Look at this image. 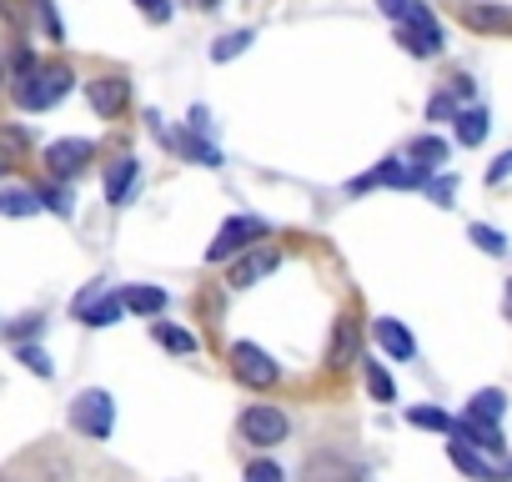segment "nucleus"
Masks as SVG:
<instances>
[{
	"label": "nucleus",
	"instance_id": "nucleus-29",
	"mask_svg": "<svg viewBox=\"0 0 512 482\" xmlns=\"http://www.w3.org/2000/svg\"><path fill=\"white\" fill-rule=\"evenodd\" d=\"M31 11H36V21H41V31L61 46L66 41V31H61V16H56V0H31Z\"/></svg>",
	"mask_w": 512,
	"mask_h": 482
},
{
	"label": "nucleus",
	"instance_id": "nucleus-33",
	"mask_svg": "<svg viewBox=\"0 0 512 482\" xmlns=\"http://www.w3.org/2000/svg\"><path fill=\"white\" fill-rule=\"evenodd\" d=\"M467 236L477 241V252H487V257H502V252H507V247H502V236H497L492 226H482V221H477V226H472Z\"/></svg>",
	"mask_w": 512,
	"mask_h": 482
},
{
	"label": "nucleus",
	"instance_id": "nucleus-37",
	"mask_svg": "<svg viewBox=\"0 0 512 482\" xmlns=\"http://www.w3.org/2000/svg\"><path fill=\"white\" fill-rule=\"evenodd\" d=\"M0 16H6L11 26H26L31 21V0H0Z\"/></svg>",
	"mask_w": 512,
	"mask_h": 482
},
{
	"label": "nucleus",
	"instance_id": "nucleus-2",
	"mask_svg": "<svg viewBox=\"0 0 512 482\" xmlns=\"http://www.w3.org/2000/svg\"><path fill=\"white\" fill-rule=\"evenodd\" d=\"M236 432H241V442H251V447H277V442H287L292 422H287L282 407L256 402V407H246V412L236 417Z\"/></svg>",
	"mask_w": 512,
	"mask_h": 482
},
{
	"label": "nucleus",
	"instance_id": "nucleus-15",
	"mask_svg": "<svg viewBox=\"0 0 512 482\" xmlns=\"http://www.w3.org/2000/svg\"><path fill=\"white\" fill-rule=\"evenodd\" d=\"M136 181H141V161L136 156H116L111 171H106V201L111 206H126L131 191H136Z\"/></svg>",
	"mask_w": 512,
	"mask_h": 482
},
{
	"label": "nucleus",
	"instance_id": "nucleus-31",
	"mask_svg": "<svg viewBox=\"0 0 512 482\" xmlns=\"http://www.w3.org/2000/svg\"><path fill=\"white\" fill-rule=\"evenodd\" d=\"M457 111H462V101H457L452 91H437V96L427 101V121H457Z\"/></svg>",
	"mask_w": 512,
	"mask_h": 482
},
{
	"label": "nucleus",
	"instance_id": "nucleus-23",
	"mask_svg": "<svg viewBox=\"0 0 512 482\" xmlns=\"http://www.w3.org/2000/svg\"><path fill=\"white\" fill-rule=\"evenodd\" d=\"M36 191H41V206H46V211L76 216V191H71L66 181H46V186H36Z\"/></svg>",
	"mask_w": 512,
	"mask_h": 482
},
{
	"label": "nucleus",
	"instance_id": "nucleus-14",
	"mask_svg": "<svg viewBox=\"0 0 512 482\" xmlns=\"http://www.w3.org/2000/svg\"><path fill=\"white\" fill-rule=\"evenodd\" d=\"M452 462H457L467 477H477V482H507V477H512V467L492 462L487 452H477V447H467V442H452Z\"/></svg>",
	"mask_w": 512,
	"mask_h": 482
},
{
	"label": "nucleus",
	"instance_id": "nucleus-17",
	"mask_svg": "<svg viewBox=\"0 0 512 482\" xmlns=\"http://www.w3.org/2000/svg\"><path fill=\"white\" fill-rule=\"evenodd\" d=\"M357 362V327H352V317H342L337 327H332V347H327V367L332 372H347Z\"/></svg>",
	"mask_w": 512,
	"mask_h": 482
},
{
	"label": "nucleus",
	"instance_id": "nucleus-38",
	"mask_svg": "<svg viewBox=\"0 0 512 482\" xmlns=\"http://www.w3.org/2000/svg\"><path fill=\"white\" fill-rule=\"evenodd\" d=\"M452 186H457L452 176H437V181H427V191H432V201H437V206H452Z\"/></svg>",
	"mask_w": 512,
	"mask_h": 482
},
{
	"label": "nucleus",
	"instance_id": "nucleus-3",
	"mask_svg": "<svg viewBox=\"0 0 512 482\" xmlns=\"http://www.w3.org/2000/svg\"><path fill=\"white\" fill-rule=\"evenodd\" d=\"M272 226L262 221V216H231L221 231H216V241L206 247V262H226V257H241V252H251L256 241H262Z\"/></svg>",
	"mask_w": 512,
	"mask_h": 482
},
{
	"label": "nucleus",
	"instance_id": "nucleus-41",
	"mask_svg": "<svg viewBox=\"0 0 512 482\" xmlns=\"http://www.w3.org/2000/svg\"><path fill=\"white\" fill-rule=\"evenodd\" d=\"M452 96H457V101H467V96H472V81H467V76H457V81H452Z\"/></svg>",
	"mask_w": 512,
	"mask_h": 482
},
{
	"label": "nucleus",
	"instance_id": "nucleus-16",
	"mask_svg": "<svg viewBox=\"0 0 512 482\" xmlns=\"http://www.w3.org/2000/svg\"><path fill=\"white\" fill-rule=\"evenodd\" d=\"M452 437L457 442H467V447H477V452H502V432H497V422H477V417H462V422H452Z\"/></svg>",
	"mask_w": 512,
	"mask_h": 482
},
{
	"label": "nucleus",
	"instance_id": "nucleus-1",
	"mask_svg": "<svg viewBox=\"0 0 512 482\" xmlns=\"http://www.w3.org/2000/svg\"><path fill=\"white\" fill-rule=\"evenodd\" d=\"M71 86H76V71H71L66 61H41L31 76L11 81V96H16L21 111H51V106L66 101Z\"/></svg>",
	"mask_w": 512,
	"mask_h": 482
},
{
	"label": "nucleus",
	"instance_id": "nucleus-42",
	"mask_svg": "<svg viewBox=\"0 0 512 482\" xmlns=\"http://www.w3.org/2000/svg\"><path fill=\"white\" fill-rule=\"evenodd\" d=\"M196 6H201V11H211V6H216V0H196Z\"/></svg>",
	"mask_w": 512,
	"mask_h": 482
},
{
	"label": "nucleus",
	"instance_id": "nucleus-21",
	"mask_svg": "<svg viewBox=\"0 0 512 482\" xmlns=\"http://www.w3.org/2000/svg\"><path fill=\"white\" fill-rule=\"evenodd\" d=\"M407 156L417 161V171H437V166L447 161V141H442V136H417V141L407 146Z\"/></svg>",
	"mask_w": 512,
	"mask_h": 482
},
{
	"label": "nucleus",
	"instance_id": "nucleus-40",
	"mask_svg": "<svg viewBox=\"0 0 512 482\" xmlns=\"http://www.w3.org/2000/svg\"><path fill=\"white\" fill-rule=\"evenodd\" d=\"M507 176H512V151H502V156L487 166V181H492V186H497V181H507Z\"/></svg>",
	"mask_w": 512,
	"mask_h": 482
},
{
	"label": "nucleus",
	"instance_id": "nucleus-43",
	"mask_svg": "<svg viewBox=\"0 0 512 482\" xmlns=\"http://www.w3.org/2000/svg\"><path fill=\"white\" fill-rule=\"evenodd\" d=\"M507 312H512V292H507Z\"/></svg>",
	"mask_w": 512,
	"mask_h": 482
},
{
	"label": "nucleus",
	"instance_id": "nucleus-35",
	"mask_svg": "<svg viewBox=\"0 0 512 482\" xmlns=\"http://www.w3.org/2000/svg\"><path fill=\"white\" fill-rule=\"evenodd\" d=\"M246 482H287V477H282V467H277L272 457H256V462L246 467Z\"/></svg>",
	"mask_w": 512,
	"mask_h": 482
},
{
	"label": "nucleus",
	"instance_id": "nucleus-25",
	"mask_svg": "<svg viewBox=\"0 0 512 482\" xmlns=\"http://www.w3.org/2000/svg\"><path fill=\"white\" fill-rule=\"evenodd\" d=\"M507 412V397L497 392V387H487V392H477L472 402H467V417H477V422H497Z\"/></svg>",
	"mask_w": 512,
	"mask_h": 482
},
{
	"label": "nucleus",
	"instance_id": "nucleus-11",
	"mask_svg": "<svg viewBox=\"0 0 512 482\" xmlns=\"http://www.w3.org/2000/svg\"><path fill=\"white\" fill-rule=\"evenodd\" d=\"M86 101H91V111H96L101 121H116V116L126 111V101H131V81H121V76H96V81H86Z\"/></svg>",
	"mask_w": 512,
	"mask_h": 482
},
{
	"label": "nucleus",
	"instance_id": "nucleus-18",
	"mask_svg": "<svg viewBox=\"0 0 512 482\" xmlns=\"http://www.w3.org/2000/svg\"><path fill=\"white\" fill-rule=\"evenodd\" d=\"M36 211H41V191L36 186H0V216L21 221V216H36Z\"/></svg>",
	"mask_w": 512,
	"mask_h": 482
},
{
	"label": "nucleus",
	"instance_id": "nucleus-22",
	"mask_svg": "<svg viewBox=\"0 0 512 482\" xmlns=\"http://www.w3.org/2000/svg\"><path fill=\"white\" fill-rule=\"evenodd\" d=\"M121 302H126V312H136V317H156V312L166 307V292H161V287H126Z\"/></svg>",
	"mask_w": 512,
	"mask_h": 482
},
{
	"label": "nucleus",
	"instance_id": "nucleus-12",
	"mask_svg": "<svg viewBox=\"0 0 512 482\" xmlns=\"http://www.w3.org/2000/svg\"><path fill=\"white\" fill-rule=\"evenodd\" d=\"M302 482H362V472H357L342 452L317 447V452H307V462H302Z\"/></svg>",
	"mask_w": 512,
	"mask_h": 482
},
{
	"label": "nucleus",
	"instance_id": "nucleus-9",
	"mask_svg": "<svg viewBox=\"0 0 512 482\" xmlns=\"http://www.w3.org/2000/svg\"><path fill=\"white\" fill-rule=\"evenodd\" d=\"M277 267H282V252H277V247H251V252H241V257L231 262L226 282H231L236 292H246V287L262 282V277H272Z\"/></svg>",
	"mask_w": 512,
	"mask_h": 482
},
{
	"label": "nucleus",
	"instance_id": "nucleus-24",
	"mask_svg": "<svg viewBox=\"0 0 512 482\" xmlns=\"http://www.w3.org/2000/svg\"><path fill=\"white\" fill-rule=\"evenodd\" d=\"M151 337L166 347V352H181V357H191L196 352V337L186 332V327H171V322H151Z\"/></svg>",
	"mask_w": 512,
	"mask_h": 482
},
{
	"label": "nucleus",
	"instance_id": "nucleus-39",
	"mask_svg": "<svg viewBox=\"0 0 512 482\" xmlns=\"http://www.w3.org/2000/svg\"><path fill=\"white\" fill-rule=\"evenodd\" d=\"M377 6H382V16H392V21H407L417 0H377Z\"/></svg>",
	"mask_w": 512,
	"mask_h": 482
},
{
	"label": "nucleus",
	"instance_id": "nucleus-30",
	"mask_svg": "<svg viewBox=\"0 0 512 482\" xmlns=\"http://www.w3.org/2000/svg\"><path fill=\"white\" fill-rule=\"evenodd\" d=\"M367 387H372L377 402H397V387H392V377H387L382 362H367Z\"/></svg>",
	"mask_w": 512,
	"mask_h": 482
},
{
	"label": "nucleus",
	"instance_id": "nucleus-6",
	"mask_svg": "<svg viewBox=\"0 0 512 482\" xmlns=\"http://www.w3.org/2000/svg\"><path fill=\"white\" fill-rule=\"evenodd\" d=\"M91 161H96V141H86V136H61V141L46 146V171H51V181H71V176H81Z\"/></svg>",
	"mask_w": 512,
	"mask_h": 482
},
{
	"label": "nucleus",
	"instance_id": "nucleus-13",
	"mask_svg": "<svg viewBox=\"0 0 512 482\" xmlns=\"http://www.w3.org/2000/svg\"><path fill=\"white\" fill-rule=\"evenodd\" d=\"M372 337H377V347H382L392 362H412V357H417V342H412V332H407L397 317H377V322H372Z\"/></svg>",
	"mask_w": 512,
	"mask_h": 482
},
{
	"label": "nucleus",
	"instance_id": "nucleus-27",
	"mask_svg": "<svg viewBox=\"0 0 512 482\" xmlns=\"http://www.w3.org/2000/svg\"><path fill=\"white\" fill-rule=\"evenodd\" d=\"M181 151H186L191 161H201V166H221V151H216L206 136H196V131H186V136H181Z\"/></svg>",
	"mask_w": 512,
	"mask_h": 482
},
{
	"label": "nucleus",
	"instance_id": "nucleus-26",
	"mask_svg": "<svg viewBox=\"0 0 512 482\" xmlns=\"http://www.w3.org/2000/svg\"><path fill=\"white\" fill-rule=\"evenodd\" d=\"M16 362H21L26 372H36V377H56V362H51L36 342H21V347H16Z\"/></svg>",
	"mask_w": 512,
	"mask_h": 482
},
{
	"label": "nucleus",
	"instance_id": "nucleus-10",
	"mask_svg": "<svg viewBox=\"0 0 512 482\" xmlns=\"http://www.w3.org/2000/svg\"><path fill=\"white\" fill-rule=\"evenodd\" d=\"M462 26L477 31V36H507L512 31V11L502 6V0H462Z\"/></svg>",
	"mask_w": 512,
	"mask_h": 482
},
{
	"label": "nucleus",
	"instance_id": "nucleus-4",
	"mask_svg": "<svg viewBox=\"0 0 512 482\" xmlns=\"http://www.w3.org/2000/svg\"><path fill=\"white\" fill-rule=\"evenodd\" d=\"M71 427L86 432V437H96V442H106L111 427H116V402H111V392H101V387L81 392V397L71 402Z\"/></svg>",
	"mask_w": 512,
	"mask_h": 482
},
{
	"label": "nucleus",
	"instance_id": "nucleus-7",
	"mask_svg": "<svg viewBox=\"0 0 512 482\" xmlns=\"http://www.w3.org/2000/svg\"><path fill=\"white\" fill-rule=\"evenodd\" d=\"M397 41L412 51V56H442V26H437V16L422 6H412V16L407 21H397Z\"/></svg>",
	"mask_w": 512,
	"mask_h": 482
},
{
	"label": "nucleus",
	"instance_id": "nucleus-8",
	"mask_svg": "<svg viewBox=\"0 0 512 482\" xmlns=\"http://www.w3.org/2000/svg\"><path fill=\"white\" fill-rule=\"evenodd\" d=\"M71 312H76L86 327H111V322L126 317V302H121V292H106L101 282H91V287L71 302Z\"/></svg>",
	"mask_w": 512,
	"mask_h": 482
},
{
	"label": "nucleus",
	"instance_id": "nucleus-19",
	"mask_svg": "<svg viewBox=\"0 0 512 482\" xmlns=\"http://www.w3.org/2000/svg\"><path fill=\"white\" fill-rule=\"evenodd\" d=\"M487 126H492V121H487V111H482V106H462V111H457V121H452V131H457V141H462V146H482V141H487Z\"/></svg>",
	"mask_w": 512,
	"mask_h": 482
},
{
	"label": "nucleus",
	"instance_id": "nucleus-20",
	"mask_svg": "<svg viewBox=\"0 0 512 482\" xmlns=\"http://www.w3.org/2000/svg\"><path fill=\"white\" fill-rule=\"evenodd\" d=\"M26 151H31V131L26 126H0V176H6Z\"/></svg>",
	"mask_w": 512,
	"mask_h": 482
},
{
	"label": "nucleus",
	"instance_id": "nucleus-5",
	"mask_svg": "<svg viewBox=\"0 0 512 482\" xmlns=\"http://www.w3.org/2000/svg\"><path fill=\"white\" fill-rule=\"evenodd\" d=\"M231 372H236V382L241 387H251V392H267V387H277V377H282V367L256 347V342H236L231 347Z\"/></svg>",
	"mask_w": 512,
	"mask_h": 482
},
{
	"label": "nucleus",
	"instance_id": "nucleus-28",
	"mask_svg": "<svg viewBox=\"0 0 512 482\" xmlns=\"http://www.w3.org/2000/svg\"><path fill=\"white\" fill-rule=\"evenodd\" d=\"M246 46H251V31H231V36H221V41L211 46V61H216V66H226V61H231V56H241Z\"/></svg>",
	"mask_w": 512,
	"mask_h": 482
},
{
	"label": "nucleus",
	"instance_id": "nucleus-34",
	"mask_svg": "<svg viewBox=\"0 0 512 482\" xmlns=\"http://www.w3.org/2000/svg\"><path fill=\"white\" fill-rule=\"evenodd\" d=\"M41 327H46V322H41V317L31 312V317H21V322H11L6 332H11V342L21 347V342H36V337H41Z\"/></svg>",
	"mask_w": 512,
	"mask_h": 482
},
{
	"label": "nucleus",
	"instance_id": "nucleus-36",
	"mask_svg": "<svg viewBox=\"0 0 512 482\" xmlns=\"http://www.w3.org/2000/svg\"><path fill=\"white\" fill-rule=\"evenodd\" d=\"M136 11H141V16L151 21V26H166L176 6H171V0H136Z\"/></svg>",
	"mask_w": 512,
	"mask_h": 482
},
{
	"label": "nucleus",
	"instance_id": "nucleus-32",
	"mask_svg": "<svg viewBox=\"0 0 512 482\" xmlns=\"http://www.w3.org/2000/svg\"><path fill=\"white\" fill-rule=\"evenodd\" d=\"M407 417H412V427H432V432H452V417H447L442 407H412Z\"/></svg>",
	"mask_w": 512,
	"mask_h": 482
}]
</instances>
